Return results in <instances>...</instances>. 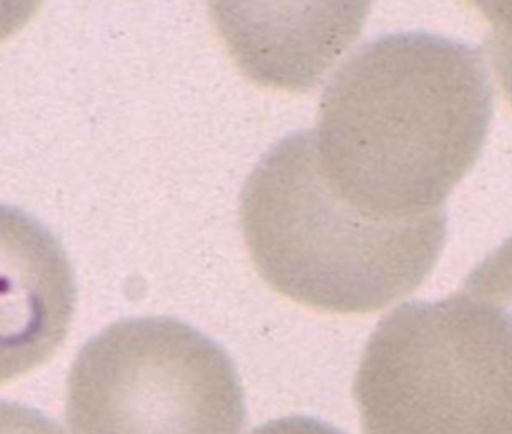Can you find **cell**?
I'll return each instance as SVG.
<instances>
[{"instance_id": "6da1fadb", "label": "cell", "mask_w": 512, "mask_h": 434, "mask_svg": "<svg viewBox=\"0 0 512 434\" xmlns=\"http://www.w3.org/2000/svg\"><path fill=\"white\" fill-rule=\"evenodd\" d=\"M483 57L426 32L394 33L349 57L325 89L319 165L346 203L381 219H417L472 170L489 132Z\"/></svg>"}, {"instance_id": "7a4b0ae2", "label": "cell", "mask_w": 512, "mask_h": 434, "mask_svg": "<svg viewBox=\"0 0 512 434\" xmlns=\"http://www.w3.org/2000/svg\"><path fill=\"white\" fill-rule=\"evenodd\" d=\"M240 225L259 276L289 300L366 315L412 294L432 273L447 215H366L333 191L315 132L288 135L256 165L240 198Z\"/></svg>"}, {"instance_id": "3957f363", "label": "cell", "mask_w": 512, "mask_h": 434, "mask_svg": "<svg viewBox=\"0 0 512 434\" xmlns=\"http://www.w3.org/2000/svg\"><path fill=\"white\" fill-rule=\"evenodd\" d=\"M364 434H512V327L459 291L379 322L358 367Z\"/></svg>"}, {"instance_id": "277c9868", "label": "cell", "mask_w": 512, "mask_h": 434, "mask_svg": "<svg viewBox=\"0 0 512 434\" xmlns=\"http://www.w3.org/2000/svg\"><path fill=\"white\" fill-rule=\"evenodd\" d=\"M72 434H242L230 355L171 318L125 319L84 345L66 391Z\"/></svg>"}, {"instance_id": "5b68a950", "label": "cell", "mask_w": 512, "mask_h": 434, "mask_svg": "<svg viewBox=\"0 0 512 434\" xmlns=\"http://www.w3.org/2000/svg\"><path fill=\"white\" fill-rule=\"evenodd\" d=\"M77 304L71 262L35 217L0 204V385L53 357Z\"/></svg>"}, {"instance_id": "8992f818", "label": "cell", "mask_w": 512, "mask_h": 434, "mask_svg": "<svg viewBox=\"0 0 512 434\" xmlns=\"http://www.w3.org/2000/svg\"><path fill=\"white\" fill-rule=\"evenodd\" d=\"M460 291L493 307L512 325V237L472 270Z\"/></svg>"}, {"instance_id": "52a82bcc", "label": "cell", "mask_w": 512, "mask_h": 434, "mask_svg": "<svg viewBox=\"0 0 512 434\" xmlns=\"http://www.w3.org/2000/svg\"><path fill=\"white\" fill-rule=\"evenodd\" d=\"M477 8L489 21V53L512 107V2H478Z\"/></svg>"}, {"instance_id": "ba28073f", "label": "cell", "mask_w": 512, "mask_h": 434, "mask_svg": "<svg viewBox=\"0 0 512 434\" xmlns=\"http://www.w3.org/2000/svg\"><path fill=\"white\" fill-rule=\"evenodd\" d=\"M0 434H65L51 418L18 403L0 402Z\"/></svg>"}, {"instance_id": "9c48e42d", "label": "cell", "mask_w": 512, "mask_h": 434, "mask_svg": "<svg viewBox=\"0 0 512 434\" xmlns=\"http://www.w3.org/2000/svg\"><path fill=\"white\" fill-rule=\"evenodd\" d=\"M251 434H345L307 417H286L258 427Z\"/></svg>"}]
</instances>
